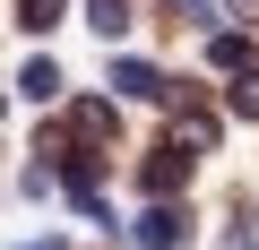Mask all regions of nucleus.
<instances>
[{"label": "nucleus", "instance_id": "obj_1", "mask_svg": "<svg viewBox=\"0 0 259 250\" xmlns=\"http://www.w3.org/2000/svg\"><path fill=\"white\" fill-rule=\"evenodd\" d=\"M190 164H199L190 147H156V156L139 164V190H147V198H164V190H182V181H190Z\"/></svg>", "mask_w": 259, "mask_h": 250}, {"label": "nucleus", "instance_id": "obj_2", "mask_svg": "<svg viewBox=\"0 0 259 250\" xmlns=\"http://www.w3.org/2000/svg\"><path fill=\"white\" fill-rule=\"evenodd\" d=\"M182 233H190L182 207H147L139 224H130V241H139V250H182Z\"/></svg>", "mask_w": 259, "mask_h": 250}, {"label": "nucleus", "instance_id": "obj_3", "mask_svg": "<svg viewBox=\"0 0 259 250\" xmlns=\"http://www.w3.org/2000/svg\"><path fill=\"white\" fill-rule=\"evenodd\" d=\"M69 130H78V147H104L112 138V104H69Z\"/></svg>", "mask_w": 259, "mask_h": 250}, {"label": "nucleus", "instance_id": "obj_4", "mask_svg": "<svg viewBox=\"0 0 259 250\" xmlns=\"http://www.w3.org/2000/svg\"><path fill=\"white\" fill-rule=\"evenodd\" d=\"M18 95H26V104H52V95H61V61H26V69H18Z\"/></svg>", "mask_w": 259, "mask_h": 250}, {"label": "nucleus", "instance_id": "obj_5", "mask_svg": "<svg viewBox=\"0 0 259 250\" xmlns=\"http://www.w3.org/2000/svg\"><path fill=\"white\" fill-rule=\"evenodd\" d=\"M207 61H216V69H259V52H250L242 35H216V43H207Z\"/></svg>", "mask_w": 259, "mask_h": 250}, {"label": "nucleus", "instance_id": "obj_6", "mask_svg": "<svg viewBox=\"0 0 259 250\" xmlns=\"http://www.w3.org/2000/svg\"><path fill=\"white\" fill-rule=\"evenodd\" d=\"M61 9H69V0H18V26L44 35V26H61Z\"/></svg>", "mask_w": 259, "mask_h": 250}, {"label": "nucleus", "instance_id": "obj_7", "mask_svg": "<svg viewBox=\"0 0 259 250\" xmlns=\"http://www.w3.org/2000/svg\"><path fill=\"white\" fill-rule=\"evenodd\" d=\"M87 18H95V35H104V43H121V26H130V0H95Z\"/></svg>", "mask_w": 259, "mask_h": 250}, {"label": "nucleus", "instance_id": "obj_8", "mask_svg": "<svg viewBox=\"0 0 259 250\" xmlns=\"http://www.w3.org/2000/svg\"><path fill=\"white\" fill-rule=\"evenodd\" d=\"M233 112H242V121H259V69H242V78H233Z\"/></svg>", "mask_w": 259, "mask_h": 250}, {"label": "nucleus", "instance_id": "obj_9", "mask_svg": "<svg viewBox=\"0 0 259 250\" xmlns=\"http://www.w3.org/2000/svg\"><path fill=\"white\" fill-rule=\"evenodd\" d=\"M233 18H259V0H233Z\"/></svg>", "mask_w": 259, "mask_h": 250}, {"label": "nucleus", "instance_id": "obj_10", "mask_svg": "<svg viewBox=\"0 0 259 250\" xmlns=\"http://www.w3.org/2000/svg\"><path fill=\"white\" fill-rule=\"evenodd\" d=\"M26 250H61V241H26Z\"/></svg>", "mask_w": 259, "mask_h": 250}]
</instances>
